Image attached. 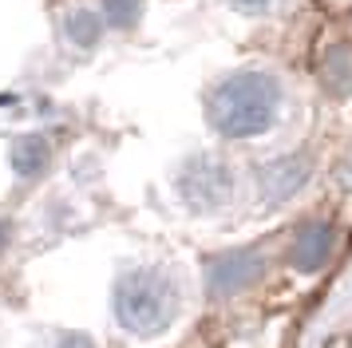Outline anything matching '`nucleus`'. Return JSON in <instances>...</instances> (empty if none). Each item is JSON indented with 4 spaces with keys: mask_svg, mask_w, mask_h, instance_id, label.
<instances>
[{
    "mask_svg": "<svg viewBox=\"0 0 352 348\" xmlns=\"http://www.w3.org/2000/svg\"><path fill=\"white\" fill-rule=\"evenodd\" d=\"M285 83L270 67H238L226 72L206 91V119L222 139L245 142L261 139L281 123Z\"/></svg>",
    "mask_w": 352,
    "mask_h": 348,
    "instance_id": "1",
    "label": "nucleus"
},
{
    "mask_svg": "<svg viewBox=\"0 0 352 348\" xmlns=\"http://www.w3.org/2000/svg\"><path fill=\"white\" fill-rule=\"evenodd\" d=\"M111 309L119 329L135 340L162 336L182 313V281L175 269L159 265V261L127 265L115 277Z\"/></svg>",
    "mask_w": 352,
    "mask_h": 348,
    "instance_id": "2",
    "label": "nucleus"
},
{
    "mask_svg": "<svg viewBox=\"0 0 352 348\" xmlns=\"http://www.w3.org/2000/svg\"><path fill=\"white\" fill-rule=\"evenodd\" d=\"M175 194L190 214H218L238 194V171L222 155H190L175 174Z\"/></svg>",
    "mask_w": 352,
    "mask_h": 348,
    "instance_id": "3",
    "label": "nucleus"
},
{
    "mask_svg": "<svg viewBox=\"0 0 352 348\" xmlns=\"http://www.w3.org/2000/svg\"><path fill=\"white\" fill-rule=\"evenodd\" d=\"M261 277H265V253L257 246L222 250L206 261V289H210V297H218V301L250 293Z\"/></svg>",
    "mask_w": 352,
    "mask_h": 348,
    "instance_id": "4",
    "label": "nucleus"
},
{
    "mask_svg": "<svg viewBox=\"0 0 352 348\" xmlns=\"http://www.w3.org/2000/svg\"><path fill=\"white\" fill-rule=\"evenodd\" d=\"M313 178V158L309 155H281L257 166V198L265 206H285L297 198Z\"/></svg>",
    "mask_w": 352,
    "mask_h": 348,
    "instance_id": "5",
    "label": "nucleus"
},
{
    "mask_svg": "<svg viewBox=\"0 0 352 348\" xmlns=\"http://www.w3.org/2000/svg\"><path fill=\"white\" fill-rule=\"evenodd\" d=\"M333 250H336V226L324 218H313L289 241V265L297 273H320L333 261Z\"/></svg>",
    "mask_w": 352,
    "mask_h": 348,
    "instance_id": "6",
    "label": "nucleus"
},
{
    "mask_svg": "<svg viewBox=\"0 0 352 348\" xmlns=\"http://www.w3.org/2000/svg\"><path fill=\"white\" fill-rule=\"evenodd\" d=\"M8 166L20 178H40L52 166V142L44 135H16L8 142Z\"/></svg>",
    "mask_w": 352,
    "mask_h": 348,
    "instance_id": "7",
    "label": "nucleus"
},
{
    "mask_svg": "<svg viewBox=\"0 0 352 348\" xmlns=\"http://www.w3.org/2000/svg\"><path fill=\"white\" fill-rule=\"evenodd\" d=\"M103 16H99V8H72V12H64V40L72 47H80V52H87V47H96L99 40H103Z\"/></svg>",
    "mask_w": 352,
    "mask_h": 348,
    "instance_id": "8",
    "label": "nucleus"
},
{
    "mask_svg": "<svg viewBox=\"0 0 352 348\" xmlns=\"http://www.w3.org/2000/svg\"><path fill=\"white\" fill-rule=\"evenodd\" d=\"M146 12V0H99V16H103V28L127 32L135 28Z\"/></svg>",
    "mask_w": 352,
    "mask_h": 348,
    "instance_id": "9",
    "label": "nucleus"
},
{
    "mask_svg": "<svg viewBox=\"0 0 352 348\" xmlns=\"http://www.w3.org/2000/svg\"><path fill=\"white\" fill-rule=\"evenodd\" d=\"M234 12H245V16H270V12H277L285 0H226Z\"/></svg>",
    "mask_w": 352,
    "mask_h": 348,
    "instance_id": "10",
    "label": "nucleus"
},
{
    "mask_svg": "<svg viewBox=\"0 0 352 348\" xmlns=\"http://www.w3.org/2000/svg\"><path fill=\"white\" fill-rule=\"evenodd\" d=\"M8 241H12V226H8V221L0 218V253L8 250Z\"/></svg>",
    "mask_w": 352,
    "mask_h": 348,
    "instance_id": "11",
    "label": "nucleus"
}]
</instances>
